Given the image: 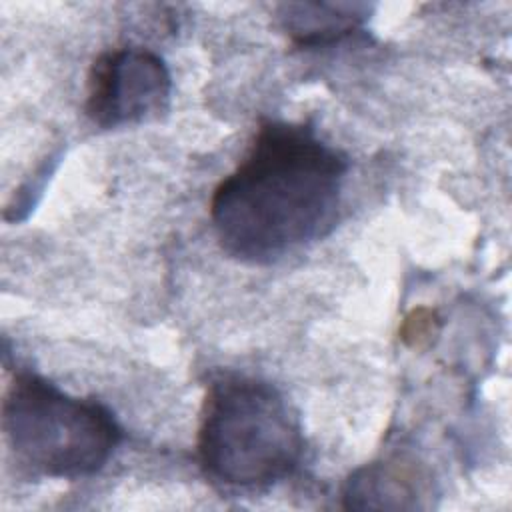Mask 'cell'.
Here are the masks:
<instances>
[{"instance_id": "1", "label": "cell", "mask_w": 512, "mask_h": 512, "mask_svg": "<svg viewBox=\"0 0 512 512\" xmlns=\"http://www.w3.org/2000/svg\"><path fill=\"white\" fill-rule=\"evenodd\" d=\"M348 160L308 124L266 120L210 198L222 250L272 264L324 238L338 220Z\"/></svg>"}, {"instance_id": "2", "label": "cell", "mask_w": 512, "mask_h": 512, "mask_svg": "<svg viewBox=\"0 0 512 512\" xmlns=\"http://www.w3.org/2000/svg\"><path fill=\"white\" fill-rule=\"evenodd\" d=\"M196 452L212 484L254 492L296 472L304 432L276 386L254 376L220 374L202 400Z\"/></svg>"}, {"instance_id": "3", "label": "cell", "mask_w": 512, "mask_h": 512, "mask_svg": "<svg viewBox=\"0 0 512 512\" xmlns=\"http://www.w3.org/2000/svg\"><path fill=\"white\" fill-rule=\"evenodd\" d=\"M2 428L18 464L66 480L102 470L122 440L104 404L70 396L30 370H16L6 388Z\"/></svg>"}, {"instance_id": "4", "label": "cell", "mask_w": 512, "mask_h": 512, "mask_svg": "<svg viewBox=\"0 0 512 512\" xmlns=\"http://www.w3.org/2000/svg\"><path fill=\"white\" fill-rule=\"evenodd\" d=\"M172 78L166 62L142 46L102 52L86 80V116L100 128L158 118L168 110Z\"/></svg>"}, {"instance_id": "5", "label": "cell", "mask_w": 512, "mask_h": 512, "mask_svg": "<svg viewBox=\"0 0 512 512\" xmlns=\"http://www.w3.org/2000/svg\"><path fill=\"white\" fill-rule=\"evenodd\" d=\"M428 476L408 460L392 458L370 462L358 468L344 484V508L366 510H404L424 508L422 502L430 496Z\"/></svg>"}, {"instance_id": "6", "label": "cell", "mask_w": 512, "mask_h": 512, "mask_svg": "<svg viewBox=\"0 0 512 512\" xmlns=\"http://www.w3.org/2000/svg\"><path fill=\"white\" fill-rule=\"evenodd\" d=\"M368 18L366 4L292 2L280 6V24L296 46L318 48L354 34Z\"/></svg>"}]
</instances>
